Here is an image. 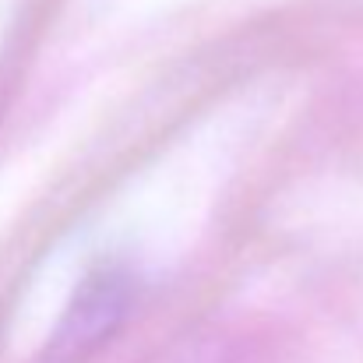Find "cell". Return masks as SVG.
Wrapping results in <instances>:
<instances>
[{
    "instance_id": "1",
    "label": "cell",
    "mask_w": 363,
    "mask_h": 363,
    "mask_svg": "<svg viewBox=\"0 0 363 363\" xmlns=\"http://www.w3.org/2000/svg\"><path fill=\"white\" fill-rule=\"evenodd\" d=\"M127 296H130V289H127L123 275H117V272L92 275L82 286V293L74 296V307H71V314H67V321L60 328L57 346L64 353H82V350L96 346L103 335L113 332V325L123 318Z\"/></svg>"
}]
</instances>
